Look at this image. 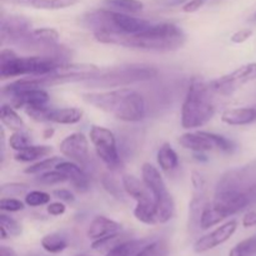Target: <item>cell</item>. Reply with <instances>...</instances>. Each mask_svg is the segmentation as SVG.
<instances>
[{
	"mask_svg": "<svg viewBox=\"0 0 256 256\" xmlns=\"http://www.w3.org/2000/svg\"><path fill=\"white\" fill-rule=\"evenodd\" d=\"M95 40L102 44L120 45L134 49L152 52H174L185 42V34L179 26L172 22L150 25L146 30L138 34H125L114 32H94Z\"/></svg>",
	"mask_w": 256,
	"mask_h": 256,
	"instance_id": "obj_1",
	"label": "cell"
},
{
	"mask_svg": "<svg viewBox=\"0 0 256 256\" xmlns=\"http://www.w3.org/2000/svg\"><path fill=\"white\" fill-rule=\"evenodd\" d=\"M88 104L112 114L125 122H142L146 115L145 99L136 90L118 88L106 92H94L82 95Z\"/></svg>",
	"mask_w": 256,
	"mask_h": 256,
	"instance_id": "obj_2",
	"label": "cell"
},
{
	"mask_svg": "<svg viewBox=\"0 0 256 256\" xmlns=\"http://www.w3.org/2000/svg\"><path fill=\"white\" fill-rule=\"evenodd\" d=\"M64 55H35L19 56L14 50L5 48L0 52V76L2 79L24 76H46L60 64H64Z\"/></svg>",
	"mask_w": 256,
	"mask_h": 256,
	"instance_id": "obj_3",
	"label": "cell"
},
{
	"mask_svg": "<svg viewBox=\"0 0 256 256\" xmlns=\"http://www.w3.org/2000/svg\"><path fill=\"white\" fill-rule=\"evenodd\" d=\"M212 90L209 82L200 78L192 80L182 106V126L184 129L204 126L215 115Z\"/></svg>",
	"mask_w": 256,
	"mask_h": 256,
	"instance_id": "obj_4",
	"label": "cell"
},
{
	"mask_svg": "<svg viewBox=\"0 0 256 256\" xmlns=\"http://www.w3.org/2000/svg\"><path fill=\"white\" fill-rule=\"evenodd\" d=\"M142 179L154 196L156 204L158 222L165 224L170 222L175 215V202L158 168L150 162L142 164Z\"/></svg>",
	"mask_w": 256,
	"mask_h": 256,
	"instance_id": "obj_5",
	"label": "cell"
},
{
	"mask_svg": "<svg viewBox=\"0 0 256 256\" xmlns=\"http://www.w3.org/2000/svg\"><path fill=\"white\" fill-rule=\"evenodd\" d=\"M122 189L129 196L136 202L134 209V216L140 222L146 225H156V204L154 196L145 182L138 179L134 175H122Z\"/></svg>",
	"mask_w": 256,
	"mask_h": 256,
	"instance_id": "obj_6",
	"label": "cell"
},
{
	"mask_svg": "<svg viewBox=\"0 0 256 256\" xmlns=\"http://www.w3.org/2000/svg\"><path fill=\"white\" fill-rule=\"evenodd\" d=\"M158 75V70L146 65H130L115 68L109 72H102L98 76L89 80L88 84L98 88H122L138 82H146Z\"/></svg>",
	"mask_w": 256,
	"mask_h": 256,
	"instance_id": "obj_7",
	"label": "cell"
},
{
	"mask_svg": "<svg viewBox=\"0 0 256 256\" xmlns=\"http://www.w3.org/2000/svg\"><path fill=\"white\" fill-rule=\"evenodd\" d=\"M90 142L95 146L98 156L109 169H118L122 166L116 139L112 130L104 126L92 125L90 129Z\"/></svg>",
	"mask_w": 256,
	"mask_h": 256,
	"instance_id": "obj_8",
	"label": "cell"
},
{
	"mask_svg": "<svg viewBox=\"0 0 256 256\" xmlns=\"http://www.w3.org/2000/svg\"><path fill=\"white\" fill-rule=\"evenodd\" d=\"M256 80V62H249L238 68L230 74L210 82V88L214 92L220 95H232L242 85Z\"/></svg>",
	"mask_w": 256,
	"mask_h": 256,
	"instance_id": "obj_9",
	"label": "cell"
},
{
	"mask_svg": "<svg viewBox=\"0 0 256 256\" xmlns=\"http://www.w3.org/2000/svg\"><path fill=\"white\" fill-rule=\"evenodd\" d=\"M102 72L100 68L94 64H76V62H64L60 64L52 74L48 76L52 79V85L62 84V82H82V80H90L98 76Z\"/></svg>",
	"mask_w": 256,
	"mask_h": 256,
	"instance_id": "obj_10",
	"label": "cell"
},
{
	"mask_svg": "<svg viewBox=\"0 0 256 256\" xmlns=\"http://www.w3.org/2000/svg\"><path fill=\"white\" fill-rule=\"evenodd\" d=\"M32 32V22L22 15H2L0 24L2 44H16L28 32Z\"/></svg>",
	"mask_w": 256,
	"mask_h": 256,
	"instance_id": "obj_11",
	"label": "cell"
},
{
	"mask_svg": "<svg viewBox=\"0 0 256 256\" xmlns=\"http://www.w3.org/2000/svg\"><path fill=\"white\" fill-rule=\"evenodd\" d=\"M236 229V220L226 222L225 224L216 228L214 232H209V234L204 235V236H202L200 239H198L196 242L194 244V252H198V254H202V252H209V250L214 249V248L219 246V245L224 244L225 242H228V240L234 235Z\"/></svg>",
	"mask_w": 256,
	"mask_h": 256,
	"instance_id": "obj_12",
	"label": "cell"
},
{
	"mask_svg": "<svg viewBox=\"0 0 256 256\" xmlns=\"http://www.w3.org/2000/svg\"><path fill=\"white\" fill-rule=\"evenodd\" d=\"M60 152L76 164L84 165L89 160V142L82 132H74L60 142Z\"/></svg>",
	"mask_w": 256,
	"mask_h": 256,
	"instance_id": "obj_13",
	"label": "cell"
},
{
	"mask_svg": "<svg viewBox=\"0 0 256 256\" xmlns=\"http://www.w3.org/2000/svg\"><path fill=\"white\" fill-rule=\"evenodd\" d=\"M122 226L120 222L99 215L90 222L89 229H88V238L95 242V240L105 239V238L112 236V235L122 234Z\"/></svg>",
	"mask_w": 256,
	"mask_h": 256,
	"instance_id": "obj_14",
	"label": "cell"
},
{
	"mask_svg": "<svg viewBox=\"0 0 256 256\" xmlns=\"http://www.w3.org/2000/svg\"><path fill=\"white\" fill-rule=\"evenodd\" d=\"M55 169L62 172L68 178V182H72V185L76 190H79V192H86V190H89V176H88L86 172L76 162H72V160L70 162H62L56 165Z\"/></svg>",
	"mask_w": 256,
	"mask_h": 256,
	"instance_id": "obj_15",
	"label": "cell"
},
{
	"mask_svg": "<svg viewBox=\"0 0 256 256\" xmlns=\"http://www.w3.org/2000/svg\"><path fill=\"white\" fill-rule=\"evenodd\" d=\"M179 144L194 152H206L215 149V145L210 138L209 132H185L179 138Z\"/></svg>",
	"mask_w": 256,
	"mask_h": 256,
	"instance_id": "obj_16",
	"label": "cell"
},
{
	"mask_svg": "<svg viewBox=\"0 0 256 256\" xmlns=\"http://www.w3.org/2000/svg\"><path fill=\"white\" fill-rule=\"evenodd\" d=\"M12 104L15 109H26V108L40 106V105H48L50 96L44 89H30L19 92L10 98Z\"/></svg>",
	"mask_w": 256,
	"mask_h": 256,
	"instance_id": "obj_17",
	"label": "cell"
},
{
	"mask_svg": "<svg viewBox=\"0 0 256 256\" xmlns=\"http://www.w3.org/2000/svg\"><path fill=\"white\" fill-rule=\"evenodd\" d=\"M222 122L232 126L252 124L256 122V108H234L224 110Z\"/></svg>",
	"mask_w": 256,
	"mask_h": 256,
	"instance_id": "obj_18",
	"label": "cell"
},
{
	"mask_svg": "<svg viewBox=\"0 0 256 256\" xmlns=\"http://www.w3.org/2000/svg\"><path fill=\"white\" fill-rule=\"evenodd\" d=\"M82 119V112L78 108H62V109H50L48 122L56 124L72 125L78 124Z\"/></svg>",
	"mask_w": 256,
	"mask_h": 256,
	"instance_id": "obj_19",
	"label": "cell"
},
{
	"mask_svg": "<svg viewBox=\"0 0 256 256\" xmlns=\"http://www.w3.org/2000/svg\"><path fill=\"white\" fill-rule=\"evenodd\" d=\"M156 160L160 169L165 172H172V170H175L179 166V158H178V154L169 142H164L159 148L156 154Z\"/></svg>",
	"mask_w": 256,
	"mask_h": 256,
	"instance_id": "obj_20",
	"label": "cell"
},
{
	"mask_svg": "<svg viewBox=\"0 0 256 256\" xmlns=\"http://www.w3.org/2000/svg\"><path fill=\"white\" fill-rule=\"evenodd\" d=\"M52 152V148L49 145H29L25 149L16 152L15 160L22 162H32L48 156Z\"/></svg>",
	"mask_w": 256,
	"mask_h": 256,
	"instance_id": "obj_21",
	"label": "cell"
},
{
	"mask_svg": "<svg viewBox=\"0 0 256 256\" xmlns=\"http://www.w3.org/2000/svg\"><path fill=\"white\" fill-rule=\"evenodd\" d=\"M0 120L4 126L12 132H22L25 128L24 120L20 118L12 105H2L0 109Z\"/></svg>",
	"mask_w": 256,
	"mask_h": 256,
	"instance_id": "obj_22",
	"label": "cell"
},
{
	"mask_svg": "<svg viewBox=\"0 0 256 256\" xmlns=\"http://www.w3.org/2000/svg\"><path fill=\"white\" fill-rule=\"evenodd\" d=\"M226 218L222 214L218 209H215V206L212 205V202H208L204 205L202 212V216H200V228L202 230H208L210 228L215 226L219 222H224Z\"/></svg>",
	"mask_w": 256,
	"mask_h": 256,
	"instance_id": "obj_23",
	"label": "cell"
},
{
	"mask_svg": "<svg viewBox=\"0 0 256 256\" xmlns=\"http://www.w3.org/2000/svg\"><path fill=\"white\" fill-rule=\"evenodd\" d=\"M104 4L110 10L125 14H138L144 9V4L140 0H104Z\"/></svg>",
	"mask_w": 256,
	"mask_h": 256,
	"instance_id": "obj_24",
	"label": "cell"
},
{
	"mask_svg": "<svg viewBox=\"0 0 256 256\" xmlns=\"http://www.w3.org/2000/svg\"><path fill=\"white\" fill-rule=\"evenodd\" d=\"M146 245L144 240H124L108 252L105 256H132Z\"/></svg>",
	"mask_w": 256,
	"mask_h": 256,
	"instance_id": "obj_25",
	"label": "cell"
},
{
	"mask_svg": "<svg viewBox=\"0 0 256 256\" xmlns=\"http://www.w3.org/2000/svg\"><path fill=\"white\" fill-rule=\"evenodd\" d=\"M42 246L45 252H50V254H58L66 249L68 240L62 235L52 232V234H48L42 238Z\"/></svg>",
	"mask_w": 256,
	"mask_h": 256,
	"instance_id": "obj_26",
	"label": "cell"
},
{
	"mask_svg": "<svg viewBox=\"0 0 256 256\" xmlns=\"http://www.w3.org/2000/svg\"><path fill=\"white\" fill-rule=\"evenodd\" d=\"M79 0H28L26 6L42 10H59L75 5Z\"/></svg>",
	"mask_w": 256,
	"mask_h": 256,
	"instance_id": "obj_27",
	"label": "cell"
},
{
	"mask_svg": "<svg viewBox=\"0 0 256 256\" xmlns=\"http://www.w3.org/2000/svg\"><path fill=\"white\" fill-rule=\"evenodd\" d=\"M0 232H2V240L10 236H19L22 234V225L15 219L2 212L0 214Z\"/></svg>",
	"mask_w": 256,
	"mask_h": 256,
	"instance_id": "obj_28",
	"label": "cell"
},
{
	"mask_svg": "<svg viewBox=\"0 0 256 256\" xmlns=\"http://www.w3.org/2000/svg\"><path fill=\"white\" fill-rule=\"evenodd\" d=\"M62 160L58 156H52V158H46V159H42L40 162H35V164L30 165L29 168L24 170L25 174H30V175H35V174H42V172H46L49 170H52L56 168V165L59 162H62Z\"/></svg>",
	"mask_w": 256,
	"mask_h": 256,
	"instance_id": "obj_29",
	"label": "cell"
},
{
	"mask_svg": "<svg viewBox=\"0 0 256 256\" xmlns=\"http://www.w3.org/2000/svg\"><path fill=\"white\" fill-rule=\"evenodd\" d=\"M256 255V236L248 238L230 250L229 256H254Z\"/></svg>",
	"mask_w": 256,
	"mask_h": 256,
	"instance_id": "obj_30",
	"label": "cell"
},
{
	"mask_svg": "<svg viewBox=\"0 0 256 256\" xmlns=\"http://www.w3.org/2000/svg\"><path fill=\"white\" fill-rule=\"evenodd\" d=\"M29 145H32V139L26 132H14L9 138V146L15 152H20V150L25 149Z\"/></svg>",
	"mask_w": 256,
	"mask_h": 256,
	"instance_id": "obj_31",
	"label": "cell"
},
{
	"mask_svg": "<svg viewBox=\"0 0 256 256\" xmlns=\"http://www.w3.org/2000/svg\"><path fill=\"white\" fill-rule=\"evenodd\" d=\"M24 198L25 204L32 208L42 206V205H46L50 202V195L45 192H39V190L29 192Z\"/></svg>",
	"mask_w": 256,
	"mask_h": 256,
	"instance_id": "obj_32",
	"label": "cell"
},
{
	"mask_svg": "<svg viewBox=\"0 0 256 256\" xmlns=\"http://www.w3.org/2000/svg\"><path fill=\"white\" fill-rule=\"evenodd\" d=\"M36 182L42 185H55V184H59V182H68V178L65 176L62 172H60L59 170L52 169V170H49V172L40 174V176L38 178Z\"/></svg>",
	"mask_w": 256,
	"mask_h": 256,
	"instance_id": "obj_33",
	"label": "cell"
},
{
	"mask_svg": "<svg viewBox=\"0 0 256 256\" xmlns=\"http://www.w3.org/2000/svg\"><path fill=\"white\" fill-rule=\"evenodd\" d=\"M28 190V185L25 184H19V182H10V184H5L2 186V195L5 198H12V196H22V195H26Z\"/></svg>",
	"mask_w": 256,
	"mask_h": 256,
	"instance_id": "obj_34",
	"label": "cell"
},
{
	"mask_svg": "<svg viewBox=\"0 0 256 256\" xmlns=\"http://www.w3.org/2000/svg\"><path fill=\"white\" fill-rule=\"evenodd\" d=\"M25 208V204L20 202L19 199H12V198H2L0 200V209L5 212H22Z\"/></svg>",
	"mask_w": 256,
	"mask_h": 256,
	"instance_id": "obj_35",
	"label": "cell"
},
{
	"mask_svg": "<svg viewBox=\"0 0 256 256\" xmlns=\"http://www.w3.org/2000/svg\"><path fill=\"white\" fill-rule=\"evenodd\" d=\"M102 185H104L105 189H106L110 194L114 195L115 198H118V199L122 198V189H120L119 185L116 184V182H114L112 178L104 176V179H102Z\"/></svg>",
	"mask_w": 256,
	"mask_h": 256,
	"instance_id": "obj_36",
	"label": "cell"
},
{
	"mask_svg": "<svg viewBox=\"0 0 256 256\" xmlns=\"http://www.w3.org/2000/svg\"><path fill=\"white\" fill-rule=\"evenodd\" d=\"M159 242H149L132 256H159Z\"/></svg>",
	"mask_w": 256,
	"mask_h": 256,
	"instance_id": "obj_37",
	"label": "cell"
},
{
	"mask_svg": "<svg viewBox=\"0 0 256 256\" xmlns=\"http://www.w3.org/2000/svg\"><path fill=\"white\" fill-rule=\"evenodd\" d=\"M252 35V29H242L239 30V32H234V34L232 35V38H230V40H232L234 44H242V42H246Z\"/></svg>",
	"mask_w": 256,
	"mask_h": 256,
	"instance_id": "obj_38",
	"label": "cell"
},
{
	"mask_svg": "<svg viewBox=\"0 0 256 256\" xmlns=\"http://www.w3.org/2000/svg\"><path fill=\"white\" fill-rule=\"evenodd\" d=\"M192 188H194V190L196 192L202 194V192H204L205 180H204V178L200 175V172H192Z\"/></svg>",
	"mask_w": 256,
	"mask_h": 256,
	"instance_id": "obj_39",
	"label": "cell"
},
{
	"mask_svg": "<svg viewBox=\"0 0 256 256\" xmlns=\"http://www.w3.org/2000/svg\"><path fill=\"white\" fill-rule=\"evenodd\" d=\"M46 210L50 215H52V216H60V215H62L65 212L66 206H65L62 202H49V204H48Z\"/></svg>",
	"mask_w": 256,
	"mask_h": 256,
	"instance_id": "obj_40",
	"label": "cell"
},
{
	"mask_svg": "<svg viewBox=\"0 0 256 256\" xmlns=\"http://www.w3.org/2000/svg\"><path fill=\"white\" fill-rule=\"evenodd\" d=\"M52 195L55 198L60 200V202H72L75 200L74 194H72L70 190L68 189H58L52 192Z\"/></svg>",
	"mask_w": 256,
	"mask_h": 256,
	"instance_id": "obj_41",
	"label": "cell"
},
{
	"mask_svg": "<svg viewBox=\"0 0 256 256\" xmlns=\"http://www.w3.org/2000/svg\"><path fill=\"white\" fill-rule=\"evenodd\" d=\"M204 5V0H189L186 4L182 5L184 12H195Z\"/></svg>",
	"mask_w": 256,
	"mask_h": 256,
	"instance_id": "obj_42",
	"label": "cell"
},
{
	"mask_svg": "<svg viewBox=\"0 0 256 256\" xmlns=\"http://www.w3.org/2000/svg\"><path fill=\"white\" fill-rule=\"evenodd\" d=\"M242 226L252 228L256 226V212H249L242 218Z\"/></svg>",
	"mask_w": 256,
	"mask_h": 256,
	"instance_id": "obj_43",
	"label": "cell"
},
{
	"mask_svg": "<svg viewBox=\"0 0 256 256\" xmlns=\"http://www.w3.org/2000/svg\"><path fill=\"white\" fill-rule=\"evenodd\" d=\"M246 194H248V196H249L252 204L256 202V182H254V184H252L250 186L246 188Z\"/></svg>",
	"mask_w": 256,
	"mask_h": 256,
	"instance_id": "obj_44",
	"label": "cell"
},
{
	"mask_svg": "<svg viewBox=\"0 0 256 256\" xmlns=\"http://www.w3.org/2000/svg\"><path fill=\"white\" fill-rule=\"evenodd\" d=\"M0 256H18V254L12 249V248L2 245V246H0Z\"/></svg>",
	"mask_w": 256,
	"mask_h": 256,
	"instance_id": "obj_45",
	"label": "cell"
},
{
	"mask_svg": "<svg viewBox=\"0 0 256 256\" xmlns=\"http://www.w3.org/2000/svg\"><path fill=\"white\" fill-rule=\"evenodd\" d=\"M52 134H54V130H52V129H46L44 132V138H45V139H50Z\"/></svg>",
	"mask_w": 256,
	"mask_h": 256,
	"instance_id": "obj_46",
	"label": "cell"
},
{
	"mask_svg": "<svg viewBox=\"0 0 256 256\" xmlns=\"http://www.w3.org/2000/svg\"><path fill=\"white\" fill-rule=\"evenodd\" d=\"M75 256H90V255H75Z\"/></svg>",
	"mask_w": 256,
	"mask_h": 256,
	"instance_id": "obj_47",
	"label": "cell"
},
{
	"mask_svg": "<svg viewBox=\"0 0 256 256\" xmlns=\"http://www.w3.org/2000/svg\"><path fill=\"white\" fill-rule=\"evenodd\" d=\"M254 20H256V12L254 14Z\"/></svg>",
	"mask_w": 256,
	"mask_h": 256,
	"instance_id": "obj_48",
	"label": "cell"
}]
</instances>
